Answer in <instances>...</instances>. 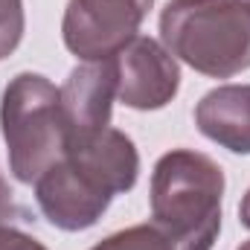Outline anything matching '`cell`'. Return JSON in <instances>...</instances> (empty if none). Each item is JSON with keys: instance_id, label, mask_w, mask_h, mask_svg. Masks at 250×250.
Returning <instances> with one entry per match:
<instances>
[{"instance_id": "7c38bea8", "label": "cell", "mask_w": 250, "mask_h": 250, "mask_svg": "<svg viewBox=\"0 0 250 250\" xmlns=\"http://www.w3.org/2000/svg\"><path fill=\"white\" fill-rule=\"evenodd\" d=\"M15 215V201H12V189L6 187V181L0 178V227L9 224Z\"/></svg>"}, {"instance_id": "4fadbf2b", "label": "cell", "mask_w": 250, "mask_h": 250, "mask_svg": "<svg viewBox=\"0 0 250 250\" xmlns=\"http://www.w3.org/2000/svg\"><path fill=\"white\" fill-rule=\"evenodd\" d=\"M239 221H242V224L250 230V189H248V195L242 198V207H239Z\"/></svg>"}, {"instance_id": "8fae6325", "label": "cell", "mask_w": 250, "mask_h": 250, "mask_svg": "<svg viewBox=\"0 0 250 250\" xmlns=\"http://www.w3.org/2000/svg\"><path fill=\"white\" fill-rule=\"evenodd\" d=\"M0 250H47L35 236L12 227V224H3L0 227Z\"/></svg>"}, {"instance_id": "6da1fadb", "label": "cell", "mask_w": 250, "mask_h": 250, "mask_svg": "<svg viewBox=\"0 0 250 250\" xmlns=\"http://www.w3.org/2000/svg\"><path fill=\"white\" fill-rule=\"evenodd\" d=\"M140 175L134 140L117 128L70 134L62 160L35 181V201L44 218L67 233L93 227L114 195L128 192Z\"/></svg>"}, {"instance_id": "3957f363", "label": "cell", "mask_w": 250, "mask_h": 250, "mask_svg": "<svg viewBox=\"0 0 250 250\" xmlns=\"http://www.w3.org/2000/svg\"><path fill=\"white\" fill-rule=\"evenodd\" d=\"M160 38L192 70L233 79L250 67V0H169Z\"/></svg>"}, {"instance_id": "30bf717a", "label": "cell", "mask_w": 250, "mask_h": 250, "mask_svg": "<svg viewBox=\"0 0 250 250\" xmlns=\"http://www.w3.org/2000/svg\"><path fill=\"white\" fill-rule=\"evenodd\" d=\"M23 26V0H0V62L18 50Z\"/></svg>"}, {"instance_id": "5bb4252c", "label": "cell", "mask_w": 250, "mask_h": 250, "mask_svg": "<svg viewBox=\"0 0 250 250\" xmlns=\"http://www.w3.org/2000/svg\"><path fill=\"white\" fill-rule=\"evenodd\" d=\"M239 250H250V242H245V245H242V248H239Z\"/></svg>"}, {"instance_id": "52a82bcc", "label": "cell", "mask_w": 250, "mask_h": 250, "mask_svg": "<svg viewBox=\"0 0 250 250\" xmlns=\"http://www.w3.org/2000/svg\"><path fill=\"white\" fill-rule=\"evenodd\" d=\"M62 90V108L70 134H87L111 125V108L117 99V67L108 62H87L76 67Z\"/></svg>"}, {"instance_id": "277c9868", "label": "cell", "mask_w": 250, "mask_h": 250, "mask_svg": "<svg viewBox=\"0 0 250 250\" xmlns=\"http://www.w3.org/2000/svg\"><path fill=\"white\" fill-rule=\"evenodd\" d=\"M0 131L12 175L35 184L67 148L62 90L38 73H18L0 99Z\"/></svg>"}, {"instance_id": "5b68a950", "label": "cell", "mask_w": 250, "mask_h": 250, "mask_svg": "<svg viewBox=\"0 0 250 250\" xmlns=\"http://www.w3.org/2000/svg\"><path fill=\"white\" fill-rule=\"evenodd\" d=\"M154 0H70L62 21L64 47L84 62H108L140 32Z\"/></svg>"}, {"instance_id": "8992f818", "label": "cell", "mask_w": 250, "mask_h": 250, "mask_svg": "<svg viewBox=\"0 0 250 250\" xmlns=\"http://www.w3.org/2000/svg\"><path fill=\"white\" fill-rule=\"evenodd\" d=\"M117 96L134 111H157L178 96L181 67L175 56L154 38L137 35L114 56Z\"/></svg>"}, {"instance_id": "ba28073f", "label": "cell", "mask_w": 250, "mask_h": 250, "mask_svg": "<svg viewBox=\"0 0 250 250\" xmlns=\"http://www.w3.org/2000/svg\"><path fill=\"white\" fill-rule=\"evenodd\" d=\"M198 131L233 154H250V84L209 90L195 108Z\"/></svg>"}, {"instance_id": "9c48e42d", "label": "cell", "mask_w": 250, "mask_h": 250, "mask_svg": "<svg viewBox=\"0 0 250 250\" xmlns=\"http://www.w3.org/2000/svg\"><path fill=\"white\" fill-rule=\"evenodd\" d=\"M90 250H175V245L154 224H137V227H128L102 239Z\"/></svg>"}, {"instance_id": "7a4b0ae2", "label": "cell", "mask_w": 250, "mask_h": 250, "mask_svg": "<svg viewBox=\"0 0 250 250\" xmlns=\"http://www.w3.org/2000/svg\"><path fill=\"white\" fill-rule=\"evenodd\" d=\"M221 166L195 148H172L151 172V224L175 250H212L221 230Z\"/></svg>"}]
</instances>
